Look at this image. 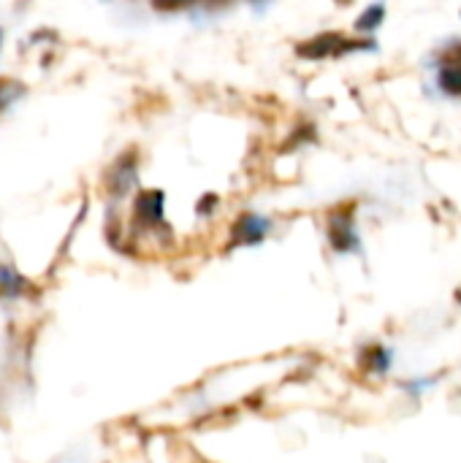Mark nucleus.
<instances>
[{"instance_id": "1a4fd4ad", "label": "nucleus", "mask_w": 461, "mask_h": 463, "mask_svg": "<svg viewBox=\"0 0 461 463\" xmlns=\"http://www.w3.org/2000/svg\"><path fill=\"white\" fill-rule=\"evenodd\" d=\"M337 4H347V0H337Z\"/></svg>"}, {"instance_id": "20e7f679", "label": "nucleus", "mask_w": 461, "mask_h": 463, "mask_svg": "<svg viewBox=\"0 0 461 463\" xmlns=\"http://www.w3.org/2000/svg\"><path fill=\"white\" fill-rule=\"evenodd\" d=\"M266 233H269V220L260 215H242L231 231L234 244H258L266 239Z\"/></svg>"}, {"instance_id": "0eeeda50", "label": "nucleus", "mask_w": 461, "mask_h": 463, "mask_svg": "<svg viewBox=\"0 0 461 463\" xmlns=\"http://www.w3.org/2000/svg\"><path fill=\"white\" fill-rule=\"evenodd\" d=\"M196 4H204V0H152V6L158 12H182V9H191Z\"/></svg>"}, {"instance_id": "7ed1b4c3", "label": "nucleus", "mask_w": 461, "mask_h": 463, "mask_svg": "<svg viewBox=\"0 0 461 463\" xmlns=\"http://www.w3.org/2000/svg\"><path fill=\"white\" fill-rule=\"evenodd\" d=\"M163 204H166V198H163L160 190H144V193H139L136 206H133L136 220L141 225H147V228L160 225L163 223Z\"/></svg>"}, {"instance_id": "6e6552de", "label": "nucleus", "mask_w": 461, "mask_h": 463, "mask_svg": "<svg viewBox=\"0 0 461 463\" xmlns=\"http://www.w3.org/2000/svg\"><path fill=\"white\" fill-rule=\"evenodd\" d=\"M22 92V87L20 84H14V81H6V79H0V109H4L14 96H20Z\"/></svg>"}, {"instance_id": "39448f33", "label": "nucleus", "mask_w": 461, "mask_h": 463, "mask_svg": "<svg viewBox=\"0 0 461 463\" xmlns=\"http://www.w3.org/2000/svg\"><path fill=\"white\" fill-rule=\"evenodd\" d=\"M329 239H331V244H334L339 252L353 249V247H355V231H353L350 217H339V215H334V217H331V223H329Z\"/></svg>"}, {"instance_id": "f257e3e1", "label": "nucleus", "mask_w": 461, "mask_h": 463, "mask_svg": "<svg viewBox=\"0 0 461 463\" xmlns=\"http://www.w3.org/2000/svg\"><path fill=\"white\" fill-rule=\"evenodd\" d=\"M366 49H372V41H350L342 33H320L310 41H302L296 46V55L307 60H329V57H342L353 52H366Z\"/></svg>"}, {"instance_id": "f03ea898", "label": "nucleus", "mask_w": 461, "mask_h": 463, "mask_svg": "<svg viewBox=\"0 0 461 463\" xmlns=\"http://www.w3.org/2000/svg\"><path fill=\"white\" fill-rule=\"evenodd\" d=\"M437 87L445 96H453V98L461 96V41L450 46L448 52H442L440 68H437Z\"/></svg>"}, {"instance_id": "423d86ee", "label": "nucleus", "mask_w": 461, "mask_h": 463, "mask_svg": "<svg viewBox=\"0 0 461 463\" xmlns=\"http://www.w3.org/2000/svg\"><path fill=\"white\" fill-rule=\"evenodd\" d=\"M383 20H386V6H383V4H375V6H369V9L355 20V30H361V33H372V30H378V28L383 25Z\"/></svg>"}]
</instances>
